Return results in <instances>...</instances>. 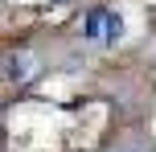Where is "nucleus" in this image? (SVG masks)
<instances>
[{"mask_svg":"<svg viewBox=\"0 0 156 152\" xmlns=\"http://www.w3.org/2000/svg\"><path fill=\"white\" fill-rule=\"evenodd\" d=\"M119 33H123V21L115 12H107V8H94L82 21V37L86 41H119Z\"/></svg>","mask_w":156,"mask_h":152,"instance_id":"obj_1","label":"nucleus"},{"mask_svg":"<svg viewBox=\"0 0 156 152\" xmlns=\"http://www.w3.org/2000/svg\"><path fill=\"white\" fill-rule=\"evenodd\" d=\"M29 74H33V54H12V58H8V78L25 82Z\"/></svg>","mask_w":156,"mask_h":152,"instance_id":"obj_2","label":"nucleus"}]
</instances>
